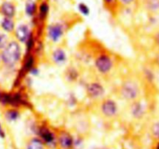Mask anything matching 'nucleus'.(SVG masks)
I'll return each instance as SVG.
<instances>
[{
  "mask_svg": "<svg viewBox=\"0 0 159 149\" xmlns=\"http://www.w3.org/2000/svg\"><path fill=\"white\" fill-rule=\"evenodd\" d=\"M2 93H3V90H2L1 88H0V100H1V97H2Z\"/></svg>",
  "mask_w": 159,
  "mask_h": 149,
  "instance_id": "473e14b6",
  "label": "nucleus"
},
{
  "mask_svg": "<svg viewBox=\"0 0 159 149\" xmlns=\"http://www.w3.org/2000/svg\"><path fill=\"white\" fill-rule=\"evenodd\" d=\"M85 96L94 102L105 97L106 89L102 83L98 80H92L85 85Z\"/></svg>",
  "mask_w": 159,
  "mask_h": 149,
  "instance_id": "423d86ee",
  "label": "nucleus"
},
{
  "mask_svg": "<svg viewBox=\"0 0 159 149\" xmlns=\"http://www.w3.org/2000/svg\"><path fill=\"white\" fill-rule=\"evenodd\" d=\"M2 57H1V54H0V69L2 68Z\"/></svg>",
  "mask_w": 159,
  "mask_h": 149,
  "instance_id": "2f4dec72",
  "label": "nucleus"
},
{
  "mask_svg": "<svg viewBox=\"0 0 159 149\" xmlns=\"http://www.w3.org/2000/svg\"><path fill=\"white\" fill-rule=\"evenodd\" d=\"M9 40H10V38L9 37V34L0 30V51L4 49V47L7 45Z\"/></svg>",
  "mask_w": 159,
  "mask_h": 149,
  "instance_id": "4be33fe9",
  "label": "nucleus"
},
{
  "mask_svg": "<svg viewBox=\"0 0 159 149\" xmlns=\"http://www.w3.org/2000/svg\"><path fill=\"white\" fill-rule=\"evenodd\" d=\"M35 136L38 137L43 141L48 149L57 148V133L49 126L45 124L38 125Z\"/></svg>",
  "mask_w": 159,
  "mask_h": 149,
  "instance_id": "39448f33",
  "label": "nucleus"
},
{
  "mask_svg": "<svg viewBox=\"0 0 159 149\" xmlns=\"http://www.w3.org/2000/svg\"><path fill=\"white\" fill-rule=\"evenodd\" d=\"M151 130H152V135L157 139H159V121H157L152 125Z\"/></svg>",
  "mask_w": 159,
  "mask_h": 149,
  "instance_id": "393cba45",
  "label": "nucleus"
},
{
  "mask_svg": "<svg viewBox=\"0 0 159 149\" xmlns=\"http://www.w3.org/2000/svg\"><path fill=\"white\" fill-rule=\"evenodd\" d=\"M2 57V68L12 70L23 60V50L21 44L15 39H10L4 49L0 51Z\"/></svg>",
  "mask_w": 159,
  "mask_h": 149,
  "instance_id": "f257e3e1",
  "label": "nucleus"
},
{
  "mask_svg": "<svg viewBox=\"0 0 159 149\" xmlns=\"http://www.w3.org/2000/svg\"><path fill=\"white\" fill-rule=\"evenodd\" d=\"M57 133V147L60 149H73L75 136L66 129H59Z\"/></svg>",
  "mask_w": 159,
  "mask_h": 149,
  "instance_id": "9d476101",
  "label": "nucleus"
},
{
  "mask_svg": "<svg viewBox=\"0 0 159 149\" xmlns=\"http://www.w3.org/2000/svg\"><path fill=\"white\" fill-rule=\"evenodd\" d=\"M16 14V8L12 2L4 1L0 4V15L2 17L14 18Z\"/></svg>",
  "mask_w": 159,
  "mask_h": 149,
  "instance_id": "4468645a",
  "label": "nucleus"
},
{
  "mask_svg": "<svg viewBox=\"0 0 159 149\" xmlns=\"http://www.w3.org/2000/svg\"><path fill=\"white\" fill-rule=\"evenodd\" d=\"M156 63L158 64V65L159 66V53L156 56Z\"/></svg>",
  "mask_w": 159,
  "mask_h": 149,
  "instance_id": "7c9ffc66",
  "label": "nucleus"
},
{
  "mask_svg": "<svg viewBox=\"0 0 159 149\" xmlns=\"http://www.w3.org/2000/svg\"><path fill=\"white\" fill-rule=\"evenodd\" d=\"M49 60L54 66L61 67L66 65L68 61V54L66 50L61 45L56 46L50 52Z\"/></svg>",
  "mask_w": 159,
  "mask_h": 149,
  "instance_id": "6e6552de",
  "label": "nucleus"
},
{
  "mask_svg": "<svg viewBox=\"0 0 159 149\" xmlns=\"http://www.w3.org/2000/svg\"><path fill=\"white\" fill-rule=\"evenodd\" d=\"M36 65V58L35 56L31 53H29L26 57L24 60V63H23V71L26 73H30L34 68H35Z\"/></svg>",
  "mask_w": 159,
  "mask_h": 149,
  "instance_id": "a211bd4d",
  "label": "nucleus"
},
{
  "mask_svg": "<svg viewBox=\"0 0 159 149\" xmlns=\"http://www.w3.org/2000/svg\"><path fill=\"white\" fill-rule=\"evenodd\" d=\"M37 11V5L34 0H27L25 4V13L29 17H33Z\"/></svg>",
  "mask_w": 159,
  "mask_h": 149,
  "instance_id": "6ab92c4d",
  "label": "nucleus"
},
{
  "mask_svg": "<svg viewBox=\"0 0 159 149\" xmlns=\"http://www.w3.org/2000/svg\"><path fill=\"white\" fill-rule=\"evenodd\" d=\"M0 29L7 34H12L16 29V23L13 18L2 17L0 21Z\"/></svg>",
  "mask_w": 159,
  "mask_h": 149,
  "instance_id": "f3484780",
  "label": "nucleus"
},
{
  "mask_svg": "<svg viewBox=\"0 0 159 149\" xmlns=\"http://www.w3.org/2000/svg\"><path fill=\"white\" fill-rule=\"evenodd\" d=\"M78 9H79V11L82 14H83L84 16H88L89 15L90 12V9L88 6H87L85 3L81 2L78 5Z\"/></svg>",
  "mask_w": 159,
  "mask_h": 149,
  "instance_id": "b1692460",
  "label": "nucleus"
},
{
  "mask_svg": "<svg viewBox=\"0 0 159 149\" xmlns=\"http://www.w3.org/2000/svg\"><path fill=\"white\" fill-rule=\"evenodd\" d=\"M94 68L99 75L107 76L114 69L115 61L113 57L107 52H101L94 57Z\"/></svg>",
  "mask_w": 159,
  "mask_h": 149,
  "instance_id": "20e7f679",
  "label": "nucleus"
},
{
  "mask_svg": "<svg viewBox=\"0 0 159 149\" xmlns=\"http://www.w3.org/2000/svg\"><path fill=\"white\" fill-rule=\"evenodd\" d=\"M145 7L151 11L158 10L159 0H146Z\"/></svg>",
  "mask_w": 159,
  "mask_h": 149,
  "instance_id": "5701e85b",
  "label": "nucleus"
},
{
  "mask_svg": "<svg viewBox=\"0 0 159 149\" xmlns=\"http://www.w3.org/2000/svg\"><path fill=\"white\" fill-rule=\"evenodd\" d=\"M128 104V113L130 116L134 120L142 119L146 113L145 106L139 99L129 102Z\"/></svg>",
  "mask_w": 159,
  "mask_h": 149,
  "instance_id": "f8f14e48",
  "label": "nucleus"
},
{
  "mask_svg": "<svg viewBox=\"0 0 159 149\" xmlns=\"http://www.w3.org/2000/svg\"><path fill=\"white\" fill-rule=\"evenodd\" d=\"M81 74L80 68L76 65L70 64L63 71L62 79L67 85H74L80 81Z\"/></svg>",
  "mask_w": 159,
  "mask_h": 149,
  "instance_id": "1a4fd4ad",
  "label": "nucleus"
},
{
  "mask_svg": "<svg viewBox=\"0 0 159 149\" xmlns=\"http://www.w3.org/2000/svg\"><path fill=\"white\" fill-rule=\"evenodd\" d=\"M155 42H156L157 45L159 46V33H158L156 36H155Z\"/></svg>",
  "mask_w": 159,
  "mask_h": 149,
  "instance_id": "c756f323",
  "label": "nucleus"
},
{
  "mask_svg": "<svg viewBox=\"0 0 159 149\" xmlns=\"http://www.w3.org/2000/svg\"><path fill=\"white\" fill-rule=\"evenodd\" d=\"M2 116L5 120V121L8 123H14L21 117V111L20 109L16 107L12 106H6L2 107Z\"/></svg>",
  "mask_w": 159,
  "mask_h": 149,
  "instance_id": "ddd939ff",
  "label": "nucleus"
},
{
  "mask_svg": "<svg viewBox=\"0 0 159 149\" xmlns=\"http://www.w3.org/2000/svg\"><path fill=\"white\" fill-rule=\"evenodd\" d=\"M115 93L117 98L129 103L138 100L141 91L138 81L131 77H124L116 86Z\"/></svg>",
  "mask_w": 159,
  "mask_h": 149,
  "instance_id": "f03ea898",
  "label": "nucleus"
},
{
  "mask_svg": "<svg viewBox=\"0 0 159 149\" xmlns=\"http://www.w3.org/2000/svg\"><path fill=\"white\" fill-rule=\"evenodd\" d=\"M96 103V111L101 118L112 120L118 118L120 116V107L117 102L111 97H103Z\"/></svg>",
  "mask_w": 159,
  "mask_h": 149,
  "instance_id": "7ed1b4c3",
  "label": "nucleus"
},
{
  "mask_svg": "<svg viewBox=\"0 0 159 149\" xmlns=\"http://www.w3.org/2000/svg\"><path fill=\"white\" fill-rule=\"evenodd\" d=\"M23 149H48L37 136L29 137L23 144Z\"/></svg>",
  "mask_w": 159,
  "mask_h": 149,
  "instance_id": "2eb2a0df",
  "label": "nucleus"
},
{
  "mask_svg": "<svg viewBox=\"0 0 159 149\" xmlns=\"http://www.w3.org/2000/svg\"><path fill=\"white\" fill-rule=\"evenodd\" d=\"M6 138V129L3 127L2 124L0 121V139L5 140Z\"/></svg>",
  "mask_w": 159,
  "mask_h": 149,
  "instance_id": "a878e982",
  "label": "nucleus"
},
{
  "mask_svg": "<svg viewBox=\"0 0 159 149\" xmlns=\"http://www.w3.org/2000/svg\"><path fill=\"white\" fill-rule=\"evenodd\" d=\"M84 146H85V137L79 134L75 137L73 149H84Z\"/></svg>",
  "mask_w": 159,
  "mask_h": 149,
  "instance_id": "412c9836",
  "label": "nucleus"
},
{
  "mask_svg": "<svg viewBox=\"0 0 159 149\" xmlns=\"http://www.w3.org/2000/svg\"><path fill=\"white\" fill-rule=\"evenodd\" d=\"M38 14L40 20H45L49 13V5L46 2H43L38 7Z\"/></svg>",
  "mask_w": 159,
  "mask_h": 149,
  "instance_id": "aec40b11",
  "label": "nucleus"
},
{
  "mask_svg": "<svg viewBox=\"0 0 159 149\" xmlns=\"http://www.w3.org/2000/svg\"><path fill=\"white\" fill-rule=\"evenodd\" d=\"M91 149H112L111 147L108 145H99L93 147Z\"/></svg>",
  "mask_w": 159,
  "mask_h": 149,
  "instance_id": "c85d7f7f",
  "label": "nucleus"
},
{
  "mask_svg": "<svg viewBox=\"0 0 159 149\" xmlns=\"http://www.w3.org/2000/svg\"><path fill=\"white\" fill-rule=\"evenodd\" d=\"M118 2V0H103L104 4L108 7H113Z\"/></svg>",
  "mask_w": 159,
  "mask_h": 149,
  "instance_id": "bb28decb",
  "label": "nucleus"
},
{
  "mask_svg": "<svg viewBox=\"0 0 159 149\" xmlns=\"http://www.w3.org/2000/svg\"><path fill=\"white\" fill-rule=\"evenodd\" d=\"M156 149H159V142H158V144H157V146H156Z\"/></svg>",
  "mask_w": 159,
  "mask_h": 149,
  "instance_id": "72a5a7b5",
  "label": "nucleus"
},
{
  "mask_svg": "<svg viewBox=\"0 0 159 149\" xmlns=\"http://www.w3.org/2000/svg\"><path fill=\"white\" fill-rule=\"evenodd\" d=\"M14 39L19 42L21 44H26V42L30 39V37L32 35V32L27 24L22 23L16 26V29L13 32Z\"/></svg>",
  "mask_w": 159,
  "mask_h": 149,
  "instance_id": "9b49d317",
  "label": "nucleus"
},
{
  "mask_svg": "<svg viewBox=\"0 0 159 149\" xmlns=\"http://www.w3.org/2000/svg\"><path fill=\"white\" fill-rule=\"evenodd\" d=\"M66 28L64 23L55 22L48 25L46 30V35L48 40L52 43H56L64 37Z\"/></svg>",
  "mask_w": 159,
  "mask_h": 149,
  "instance_id": "0eeeda50",
  "label": "nucleus"
},
{
  "mask_svg": "<svg viewBox=\"0 0 159 149\" xmlns=\"http://www.w3.org/2000/svg\"><path fill=\"white\" fill-rule=\"evenodd\" d=\"M75 130L77 131L78 134L84 136L89 131L90 124L87 117L79 116V117H77L75 124Z\"/></svg>",
  "mask_w": 159,
  "mask_h": 149,
  "instance_id": "dca6fc26",
  "label": "nucleus"
},
{
  "mask_svg": "<svg viewBox=\"0 0 159 149\" xmlns=\"http://www.w3.org/2000/svg\"><path fill=\"white\" fill-rule=\"evenodd\" d=\"M134 1V0H118V2L124 6H129V5L132 4Z\"/></svg>",
  "mask_w": 159,
  "mask_h": 149,
  "instance_id": "cd10ccee",
  "label": "nucleus"
}]
</instances>
